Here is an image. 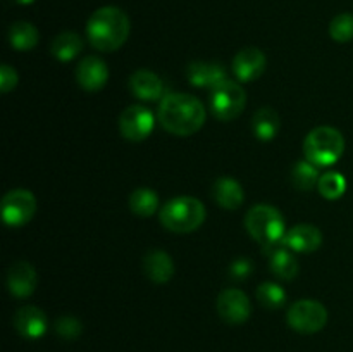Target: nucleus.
<instances>
[{
	"label": "nucleus",
	"mask_w": 353,
	"mask_h": 352,
	"mask_svg": "<svg viewBox=\"0 0 353 352\" xmlns=\"http://www.w3.org/2000/svg\"><path fill=\"white\" fill-rule=\"evenodd\" d=\"M76 79H78V85L86 92H99L107 85L109 68L105 61L97 55H86L76 68Z\"/></svg>",
	"instance_id": "12"
},
{
	"label": "nucleus",
	"mask_w": 353,
	"mask_h": 352,
	"mask_svg": "<svg viewBox=\"0 0 353 352\" xmlns=\"http://www.w3.org/2000/svg\"><path fill=\"white\" fill-rule=\"evenodd\" d=\"M265 64H268V59L261 48L245 47L233 59L234 76L243 83L255 81L265 71Z\"/></svg>",
	"instance_id": "11"
},
{
	"label": "nucleus",
	"mask_w": 353,
	"mask_h": 352,
	"mask_svg": "<svg viewBox=\"0 0 353 352\" xmlns=\"http://www.w3.org/2000/svg\"><path fill=\"white\" fill-rule=\"evenodd\" d=\"M330 35L338 43H347L353 40V14H338L330 23Z\"/></svg>",
	"instance_id": "28"
},
{
	"label": "nucleus",
	"mask_w": 353,
	"mask_h": 352,
	"mask_svg": "<svg viewBox=\"0 0 353 352\" xmlns=\"http://www.w3.org/2000/svg\"><path fill=\"white\" fill-rule=\"evenodd\" d=\"M205 106L190 93H169L162 99L157 119L165 131L176 137L195 135L205 123Z\"/></svg>",
	"instance_id": "1"
},
{
	"label": "nucleus",
	"mask_w": 353,
	"mask_h": 352,
	"mask_svg": "<svg viewBox=\"0 0 353 352\" xmlns=\"http://www.w3.org/2000/svg\"><path fill=\"white\" fill-rule=\"evenodd\" d=\"M317 190H319V193L324 199L336 200L340 199L345 193V190H347V179H345V176L341 175V173H324L319 178V183H317Z\"/></svg>",
	"instance_id": "26"
},
{
	"label": "nucleus",
	"mask_w": 353,
	"mask_h": 352,
	"mask_svg": "<svg viewBox=\"0 0 353 352\" xmlns=\"http://www.w3.org/2000/svg\"><path fill=\"white\" fill-rule=\"evenodd\" d=\"M252 271H254V264H252L250 259H247V257H238L230 268L231 278H234V280L248 278V276L252 275Z\"/></svg>",
	"instance_id": "30"
},
{
	"label": "nucleus",
	"mask_w": 353,
	"mask_h": 352,
	"mask_svg": "<svg viewBox=\"0 0 353 352\" xmlns=\"http://www.w3.org/2000/svg\"><path fill=\"white\" fill-rule=\"evenodd\" d=\"M159 207V195L148 186H140L130 195V209L134 216L150 217Z\"/></svg>",
	"instance_id": "24"
},
{
	"label": "nucleus",
	"mask_w": 353,
	"mask_h": 352,
	"mask_svg": "<svg viewBox=\"0 0 353 352\" xmlns=\"http://www.w3.org/2000/svg\"><path fill=\"white\" fill-rule=\"evenodd\" d=\"M212 197L217 206L224 209H238L245 200V192L240 183L230 176H221L212 185Z\"/></svg>",
	"instance_id": "19"
},
{
	"label": "nucleus",
	"mask_w": 353,
	"mask_h": 352,
	"mask_svg": "<svg viewBox=\"0 0 353 352\" xmlns=\"http://www.w3.org/2000/svg\"><path fill=\"white\" fill-rule=\"evenodd\" d=\"M155 126V114L145 106H130L119 116V131L126 140L141 141L150 137Z\"/></svg>",
	"instance_id": "9"
},
{
	"label": "nucleus",
	"mask_w": 353,
	"mask_h": 352,
	"mask_svg": "<svg viewBox=\"0 0 353 352\" xmlns=\"http://www.w3.org/2000/svg\"><path fill=\"white\" fill-rule=\"evenodd\" d=\"M37 285L38 275L28 261H16L7 271V286L17 299L30 297L37 290Z\"/></svg>",
	"instance_id": "13"
},
{
	"label": "nucleus",
	"mask_w": 353,
	"mask_h": 352,
	"mask_svg": "<svg viewBox=\"0 0 353 352\" xmlns=\"http://www.w3.org/2000/svg\"><path fill=\"white\" fill-rule=\"evenodd\" d=\"M16 85H17L16 69L10 68L9 64H2V68H0V90H2V93H9L10 90L16 88Z\"/></svg>",
	"instance_id": "31"
},
{
	"label": "nucleus",
	"mask_w": 353,
	"mask_h": 352,
	"mask_svg": "<svg viewBox=\"0 0 353 352\" xmlns=\"http://www.w3.org/2000/svg\"><path fill=\"white\" fill-rule=\"evenodd\" d=\"M188 81L199 88H214L223 83L226 78V69L219 62L210 61H195L186 69Z\"/></svg>",
	"instance_id": "16"
},
{
	"label": "nucleus",
	"mask_w": 353,
	"mask_h": 352,
	"mask_svg": "<svg viewBox=\"0 0 353 352\" xmlns=\"http://www.w3.org/2000/svg\"><path fill=\"white\" fill-rule=\"evenodd\" d=\"M38 38H40L38 30L28 21H17L9 28V43L16 50H31V48L37 47Z\"/></svg>",
	"instance_id": "23"
},
{
	"label": "nucleus",
	"mask_w": 353,
	"mask_h": 352,
	"mask_svg": "<svg viewBox=\"0 0 353 352\" xmlns=\"http://www.w3.org/2000/svg\"><path fill=\"white\" fill-rule=\"evenodd\" d=\"M130 90L140 100H159L164 93L162 79L148 69H138L130 78Z\"/></svg>",
	"instance_id": "17"
},
{
	"label": "nucleus",
	"mask_w": 353,
	"mask_h": 352,
	"mask_svg": "<svg viewBox=\"0 0 353 352\" xmlns=\"http://www.w3.org/2000/svg\"><path fill=\"white\" fill-rule=\"evenodd\" d=\"M131 23L123 9L105 6L97 9L86 23V38L100 52H114L126 43Z\"/></svg>",
	"instance_id": "2"
},
{
	"label": "nucleus",
	"mask_w": 353,
	"mask_h": 352,
	"mask_svg": "<svg viewBox=\"0 0 353 352\" xmlns=\"http://www.w3.org/2000/svg\"><path fill=\"white\" fill-rule=\"evenodd\" d=\"M319 178V168L307 159L296 162L292 169V183L295 188L303 190V192H309L314 186H317Z\"/></svg>",
	"instance_id": "25"
},
{
	"label": "nucleus",
	"mask_w": 353,
	"mask_h": 352,
	"mask_svg": "<svg viewBox=\"0 0 353 352\" xmlns=\"http://www.w3.org/2000/svg\"><path fill=\"white\" fill-rule=\"evenodd\" d=\"M245 226L255 242L265 248L281 244L286 235L283 214L269 204H257L250 207L245 216Z\"/></svg>",
	"instance_id": "4"
},
{
	"label": "nucleus",
	"mask_w": 353,
	"mask_h": 352,
	"mask_svg": "<svg viewBox=\"0 0 353 352\" xmlns=\"http://www.w3.org/2000/svg\"><path fill=\"white\" fill-rule=\"evenodd\" d=\"M55 331L59 333V337L64 338V340H76V338L81 335L83 324L79 323L78 317L74 316H61L55 321Z\"/></svg>",
	"instance_id": "29"
},
{
	"label": "nucleus",
	"mask_w": 353,
	"mask_h": 352,
	"mask_svg": "<svg viewBox=\"0 0 353 352\" xmlns=\"http://www.w3.org/2000/svg\"><path fill=\"white\" fill-rule=\"evenodd\" d=\"M271 254H269V266H271V271L274 273L278 278L281 280H293L299 275L300 264L296 261L295 255L292 254L293 251H290L286 245H274L271 247Z\"/></svg>",
	"instance_id": "20"
},
{
	"label": "nucleus",
	"mask_w": 353,
	"mask_h": 352,
	"mask_svg": "<svg viewBox=\"0 0 353 352\" xmlns=\"http://www.w3.org/2000/svg\"><path fill=\"white\" fill-rule=\"evenodd\" d=\"M143 273L150 282L168 283L174 276V262L164 251H150L143 257Z\"/></svg>",
	"instance_id": "18"
},
{
	"label": "nucleus",
	"mask_w": 353,
	"mask_h": 352,
	"mask_svg": "<svg viewBox=\"0 0 353 352\" xmlns=\"http://www.w3.org/2000/svg\"><path fill=\"white\" fill-rule=\"evenodd\" d=\"M281 244L293 252L309 254V252L317 251L323 245V233L314 224H296V226L286 230Z\"/></svg>",
	"instance_id": "15"
},
{
	"label": "nucleus",
	"mask_w": 353,
	"mask_h": 352,
	"mask_svg": "<svg viewBox=\"0 0 353 352\" xmlns=\"http://www.w3.org/2000/svg\"><path fill=\"white\" fill-rule=\"evenodd\" d=\"M257 299L268 309H279L286 304V292L274 282H265L257 286Z\"/></svg>",
	"instance_id": "27"
},
{
	"label": "nucleus",
	"mask_w": 353,
	"mask_h": 352,
	"mask_svg": "<svg viewBox=\"0 0 353 352\" xmlns=\"http://www.w3.org/2000/svg\"><path fill=\"white\" fill-rule=\"evenodd\" d=\"M14 328L21 337L37 340L47 333V316L37 306H23L14 314Z\"/></svg>",
	"instance_id": "14"
},
{
	"label": "nucleus",
	"mask_w": 353,
	"mask_h": 352,
	"mask_svg": "<svg viewBox=\"0 0 353 352\" xmlns=\"http://www.w3.org/2000/svg\"><path fill=\"white\" fill-rule=\"evenodd\" d=\"M217 313L226 323L241 324L250 317L252 304L240 289H226L217 297Z\"/></svg>",
	"instance_id": "10"
},
{
	"label": "nucleus",
	"mask_w": 353,
	"mask_h": 352,
	"mask_svg": "<svg viewBox=\"0 0 353 352\" xmlns=\"http://www.w3.org/2000/svg\"><path fill=\"white\" fill-rule=\"evenodd\" d=\"M345 152V138L333 126H317L303 140V154L307 161L317 168L333 166Z\"/></svg>",
	"instance_id": "5"
},
{
	"label": "nucleus",
	"mask_w": 353,
	"mask_h": 352,
	"mask_svg": "<svg viewBox=\"0 0 353 352\" xmlns=\"http://www.w3.org/2000/svg\"><path fill=\"white\" fill-rule=\"evenodd\" d=\"M286 321L295 331L303 335L317 333L327 323V309L324 304L314 299L296 300L290 306Z\"/></svg>",
	"instance_id": "7"
},
{
	"label": "nucleus",
	"mask_w": 353,
	"mask_h": 352,
	"mask_svg": "<svg viewBox=\"0 0 353 352\" xmlns=\"http://www.w3.org/2000/svg\"><path fill=\"white\" fill-rule=\"evenodd\" d=\"M83 50V38L74 31H64L57 35L50 45V52L55 59L61 62H69L78 57Z\"/></svg>",
	"instance_id": "22"
},
{
	"label": "nucleus",
	"mask_w": 353,
	"mask_h": 352,
	"mask_svg": "<svg viewBox=\"0 0 353 352\" xmlns=\"http://www.w3.org/2000/svg\"><path fill=\"white\" fill-rule=\"evenodd\" d=\"M279 124V114L272 107H261L252 117V130L262 141L272 140L278 135Z\"/></svg>",
	"instance_id": "21"
},
{
	"label": "nucleus",
	"mask_w": 353,
	"mask_h": 352,
	"mask_svg": "<svg viewBox=\"0 0 353 352\" xmlns=\"http://www.w3.org/2000/svg\"><path fill=\"white\" fill-rule=\"evenodd\" d=\"M161 223L172 233H192L199 230L207 217L205 206L196 197H174L161 209Z\"/></svg>",
	"instance_id": "3"
},
{
	"label": "nucleus",
	"mask_w": 353,
	"mask_h": 352,
	"mask_svg": "<svg viewBox=\"0 0 353 352\" xmlns=\"http://www.w3.org/2000/svg\"><path fill=\"white\" fill-rule=\"evenodd\" d=\"M247 106V93L243 86L233 79H224L223 83L210 88L209 109L219 121H231L240 116Z\"/></svg>",
	"instance_id": "6"
},
{
	"label": "nucleus",
	"mask_w": 353,
	"mask_h": 352,
	"mask_svg": "<svg viewBox=\"0 0 353 352\" xmlns=\"http://www.w3.org/2000/svg\"><path fill=\"white\" fill-rule=\"evenodd\" d=\"M37 213V199L26 188H14L2 199V219L7 226H23Z\"/></svg>",
	"instance_id": "8"
}]
</instances>
